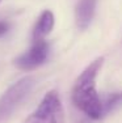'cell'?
I'll list each match as a JSON object with an SVG mask.
<instances>
[{
	"mask_svg": "<svg viewBox=\"0 0 122 123\" xmlns=\"http://www.w3.org/2000/svg\"><path fill=\"white\" fill-rule=\"evenodd\" d=\"M9 22L4 21V20H0V37H3L4 34H7L9 31Z\"/></svg>",
	"mask_w": 122,
	"mask_h": 123,
	"instance_id": "obj_8",
	"label": "cell"
},
{
	"mask_svg": "<svg viewBox=\"0 0 122 123\" xmlns=\"http://www.w3.org/2000/svg\"><path fill=\"white\" fill-rule=\"evenodd\" d=\"M34 86V79L30 76L20 79L11 85L0 97V123L7 121L16 109L25 101Z\"/></svg>",
	"mask_w": 122,
	"mask_h": 123,
	"instance_id": "obj_3",
	"label": "cell"
},
{
	"mask_svg": "<svg viewBox=\"0 0 122 123\" xmlns=\"http://www.w3.org/2000/svg\"><path fill=\"white\" fill-rule=\"evenodd\" d=\"M96 9V0H79L75 9V20L80 30H85L91 24Z\"/></svg>",
	"mask_w": 122,
	"mask_h": 123,
	"instance_id": "obj_5",
	"label": "cell"
},
{
	"mask_svg": "<svg viewBox=\"0 0 122 123\" xmlns=\"http://www.w3.org/2000/svg\"><path fill=\"white\" fill-rule=\"evenodd\" d=\"M55 24V18H54V14L51 11H43L42 13L39 14L38 20H37L36 25L33 28V41H41V39H45L46 36L51 33Z\"/></svg>",
	"mask_w": 122,
	"mask_h": 123,
	"instance_id": "obj_6",
	"label": "cell"
},
{
	"mask_svg": "<svg viewBox=\"0 0 122 123\" xmlns=\"http://www.w3.org/2000/svg\"><path fill=\"white\" fill-rule=\"evenodd\" d=\"M49 56V43L45 39L33 41L30 49L14 59V66L21 71H33L42 66Z\"/></svg>",
	"mask_w": 122,
	"mask_h": 123,
	"instance_id": "obj_4",
	"label": "cell"
},
{
	"mask_svg": "<svg viewBox=\"0 0 122 123\" xmlns=\"http://www.w3.org/2000/svg\"><path fill=\"white\" fill-rule=\"evenodd\" d=\"M101 107H103V117L114 111L122 105V92H113L108 94L100 96Z\"/></svg>",
	"mask_w": 122,
	"mask_h": 123,
	"instance_id": "obj_7",
	"label": "cell"
},
{
	"mask_svg": "<svg viewBox=\"0 0 122 123\" xmlns=\"http://www.w3.org/2000/svg\"><path fill=\"white\" fill-rule=\"evenodd\" d=\"M24 123H64V109L57 90L46 93Z\"/></svg>",
	"mask_w": 122,
	"mask_h": 123,
	"instance_id": "obj_2",
	"label": "cell"
},
{
	"mask_svg": "<svg viewBox=\"0 0 122 123\" xmlns=\"http://www.w3.org/2000/svg\"><path fill=\"white\" fill-rule=\"evenodd\" d=\"M0 3H1V0H0Z\"/></svg>",
	"mask_w": 122,
	"mask_h": 123,
	"instance_id": "obj_9",
	"label": "cell"
},
{
	"mask_svg": "<svg viewBox=\"0 0 122 123\" xmlns=\"http://www.w3.org/2000/svg\"><path fill=\"white\" fill-rule=\"evenodd\" d=\"M104 63V58H97L89 66L85 67L83 72L76 79L72 88V102L80 111H83L91 119L103 118V107L101 99L96 89V77L101 66Z\"/></svg>",
	"mask_w": 122,
	"mask_h": 123,
	"instance_id": "obj_1",
	"label": "cell"
}]
</instances>
